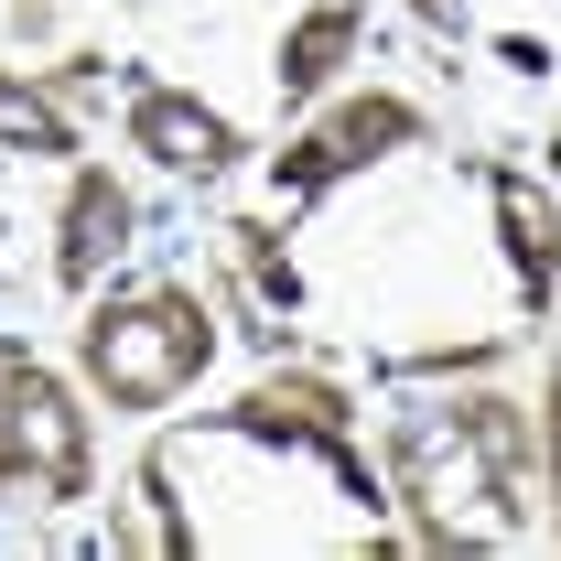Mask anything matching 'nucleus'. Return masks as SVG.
Returning <instances> with one entry per match:
<instances>
[{
	"label": "nucleus",
	"mask_w": 561,
	"mask_h": 561,
	"mask_svg": "<svg viewBox=\"0 0 561 561\" xmlns=\"http://www.w3.org/2000/svg\"><path fill=\"white\" fill-rule=\"evenodd\" d=\"M206 356H216V324H206L195 291H140V302L87 313V378H98L119 411H162V400H184Z\"/></svg>",
	"instance_id": "obj_1"
},
{
	"label": "nucleus",
	"mask_w": 561,
	"mask_h": 561,
	"mask_svg": "<svg viewBox=\"0 0 561 561\" xmlns=\"http://www.w3.org/2000/svg\"><path fill=\"white\" fill-rule=\"evenodd\" d=\"M11 486L44 496V507L87 496V421L22 346H0V496Z\"/></svg>",
	"instance_id": "obj_2"
},
{
	"label": "nucleus",
	"mask_w": 561,
	"mask_h": 561,
	"mask_svg": "<svg viewBox=\"0 0 561 561\" xmlns=\"http://www.w3.org/2000/svg\"><path fill=\"white\" fill-rule=\"evenodd\" d=\"M227 432H249V443H302V454H324V465L346 476L356 507H378V476H367V454L346 443V389H335V378H260V389L227 411Z\"/></svg>",
	"instance_id": "obj_3"
},
{
	"label": "nucleus",
	"mask_w": 561,
	"mask_h": 561,
	"mask_svg": "<svg viewBox=\"0 0 561 561\" xmlns=\"http://www.w3.org/2000/svg\"><path fill=\"white\" fill-rule=\"evenodd\" d=\"M400 140H421V108H411V98H346L324 130H302L291 151H280V195H324L335 173L400 151Z\"/></svg>",
	"instance_id": "obj_4"
},
{
	"label": "nucleus",
	"mask_w": 561,
	"mask_h": 561,
	"mask_svg": "<svg viewBox=\"0 0 561 561\" xmlns=\"http://www.w3.org/2000/svg\"><path fill=\"white\" fill-rule=\"evenodd\" d=\"M130 140L151 151V162H173V173H195V184L238 162V130H227L216 108H195V98H173V87H151V98L130 108Z\"/></svg>",
	"instance_id": "obj_5"
},
{
	"label": "nucleus",
	"mask_w": 561,
	"mask_h": 561,
	"mask_svg": "<svg viewBox=\"0 0 561 561\" xmlns=\"http://www.w3.org/2000/svg\"><path fill=\"white\" fill-rule=\"evenodd\" d=\"M486 195H496V238H507V271H518V291L540 302L561 280V216L551 195L529 184V173H507V162H486Z\"/></svg>",
	"instance_id": "obj_6"
},
{
	"label": "nucleus",
	"mask_w": 561,
	"mask_h": 561,
	"mask_svg": "<svg viewBox=\"0 0 561 561\" xmlns=\"http://www.w3.org/2000/svg\"><path fill=\"white\" fill-rule=\"evenodd\" d=\"M130 249V195L108 184V173H76V195H66V238H55V280L66 291H87V280L108 271Z\"/></svg>",
	"instance_id": "obj_7"
},
{
	"label": "nucleus",
	"mask_w": 561,
	"mask_h": 561,
	"mask_svg": "<svg viewBox=\"0 0 561 561\" xmlns=\"http://www.w3.org/2000/svg\"><path fill=\"white\" fill-rule=\"evenodd\" d=\"M356 44H367V22H356L346 0L302 11V22H291V44H280V98H313V87H324V76L356 55Z\"/></svg>",
	"instance_id": "obj_8"
},
{
	"label": "nucleus",
	"mask_w": 561,
	"mask_h": 561,
	"mask_svg": "<svg viewBox=\"0 0 561 561\" xmlns=\"http://www.w3.org/2000/svg\"><path fill=\"white\" fill-rule=\"evenodd\" d=\"M0 151H33V162H66L76 151V119L44 98V87H22V76H0Z\"/></svg>",
	"instance_id": "obj_9"
},
{
	"label": "nucleus",
	"mask_w": 561,
	"mask_h": 561,
	"mask_svg": "<svg viewBox=\"0 0 561 561\" xmlns=\"http://www.w3.org/2000/svg\"><path fill=\"white\" fill-rule=\"evenodd\" d=\"M227 249H238V271L260 280L271 302H302V280H291V260H280V238H271V227H227Z\"/></svg>",
	"instance_id": "obj_10"
},
{
	"label": "nucleus",
	"mask_w": 561,
	"mask_h": 561,
	"mask_svg": "<svg viewBox=\"0 0 561 561\" xmlns=\"http://www.w3.org/2000/svg\"><path fill=\"white\" fill-rule=\"evenodd\" d=\"M551 486H561V378H551Z\"/></svg>",
	"instance_id": "obj_11"
},
{
	"label": "nucleus",
	"mask_w": 561,
	"mask_h": 561,
	"mask_svg": "<svg viewBox=\"0 0 561 561\" xmlns=\"http://www.w3.org/2000/svg\"><path fill=\"white\" fill-rule=\"evenodd\" d=\"M421 22H432V33H454V0H411Z\"/></svg>",
	"instance_id": "obj_12"
}]
</instances>
